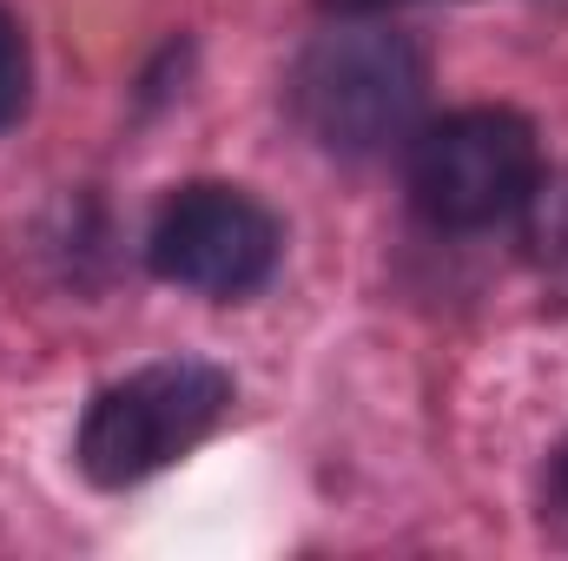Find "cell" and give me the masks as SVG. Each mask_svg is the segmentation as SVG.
Masks as SVG:
<instances>
[{"label":"cell","instance_id":"cell-6","mask_svg":"<svg viewBox=\"0 0 568 561\" xmlns=\"http://www.w3.org/2000/svg\"><path fill=\"white\" fill-rule=\"evenodd\" d=\"M324 13H384V7H404V0H317Z\"/></svg>","mask_w":568,"mask_h":561},{"label":"cell","instance_id":"cell-1","mask_svg":"<svg viewBox=\"0 0 568 561\" xmlns=\"http://www.w3.org/2000/svg\"><path fill=\"white\" fill-rule=\"evenodd\" d=\"M225 410H232V377L219 364H199V357L145 364L126 384L93 397L73 456H80L87 482L126 489V482L159 476L165 462H179L185 449H199Z\"/></svg>","mask_w":568,"mask_h":561},{"label":"cell","instance_id":"cell-2","mask_svg":"<svg viewBox=\"0 0 568 561\" xmlns=\"http://www.w3.org/2000/svg\"><path fill=\"white\" fill-rule=\"evenodd\" d=\"M424 60L397 33H324L291 73V113L324 152L364 159L417 126Z\"/></svg>","mask_w":568,"mask_h":561},{"label":"cell","instance_id":"cell-5","mask_svg":"<svg viewBox=\"0 0 568 561\" xmlns=\"http://www.w3.org/2000/svg\"><path fill=\"white\" fill-rule=\"evenodd\" d=\"M20 106H27V40H20V27L0 13V126H13Z\"/></svg>","mask_w":568,"mask_h":561},{"label":"cell","instance_id":"cell-3","mask_svg":"<svg viewBox=\"0 0 568 561\" xmlns=\"http://www.w3.org/2000/svg\"><path fill=\"white\" fill-rule=\"evenodd\" d=\"M542 152L523 113L503 106H469L436 120L410 152V192L417 212L443 232H483L536 198Z\"/></svg>","mask_w":568,"mask_h":561},{"label":"cell","instance_id":"cell-7","mask_svg":"<svg viewBox=\"0 0 568 561\" xmlns=\"http://www.w3.org/2000/svg\"><path fill=\"white\" fill-rule=\"evenodd\" d=\"M556 496H562V502H568V442H562V449H556Z\"/></svg>","mask_w":568,"mask_h":561},{"label":"cell","instance_id":"cell-4","mask_svg":"<svg viewBox=\"0 0 568 561\" xmlns=\"http://www.w3.org/2000/svg\"><path fill=\"white\" fill-rule=\"evenodd\" d=\"M145 258L179 290L245 297L278 265V218L239 185H185L159 205Z\"/></svg>","mask_w":568,"mask_h":561}]
</instances>
